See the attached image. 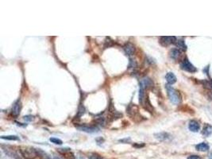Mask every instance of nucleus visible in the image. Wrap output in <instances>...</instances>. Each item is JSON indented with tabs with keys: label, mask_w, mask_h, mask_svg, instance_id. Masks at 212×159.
Masks as SVG:
<instances>
[{
	"label": "nucleus",
	"mask_w": 212,
	"mask_h": 159,
	"mask_svg": "<svg viewBox=\"0 0 212 159\" xmlns=\"http://www.w3.org/2000/svg\"><path fill=\"white\" fill-rule=\"evenodd\" d=\"M21 110H22V103H21V100L20 99H18L16 102H14V103L13 104V107H12L11 109V113L14 116H18L19 115L20 112H21Z\"/></svg>",
	"instance_id": "423d86ee"
},
{
	"label": "nucleus",
	"mask_w": 212,
	"mask_h": 159,
	"mask_svg": "<svg viewBox=\"0 0 212 159\" xmlns=\"http://www.w3.org/2000/svg\"><path fill=\"white\" fill-rule=\"evenodd\" d=\"M24 119L26 120V121H32L34 119V116H31V115H27V116L24 117Z\"/></svg>",
	"instance_id": "412c9836"
},
{
	"label": "nucleus",
	"mask_w": 212,
	"mask_h": 159,
	"mask_svg": "<svg viewBox=\"0 0 212 159\" xmlns=\"http://www.w3.org/2000/svg\"><path fill=\"white\" fill-rule=\"evenodd\" d=\"M78 159H85V158H83V157H79V158H78Z\"/></svg>",
	"instance_id": "a878e982"
},
{
	"label": "nucleus",
	"mask_w": 212,
	"mask_h": 159,
	"mask_svg": "<svg viewBox=\"0 0 212 159\" xmlns=\"http://www.w3.org/2000/svg\"><path fill=\"white\" fill-rule=\"evenodd\" d=\"M139 85L143 86V87L145 88V89H148V88L153 87V80L150 79V77H143V78L141 80Z\"/></svg>",
	"instance_id": "6e6552de"
},
{
	"label": "nucleus",
	"mask_w": 212,
	"mask_h": 159,
	"mask_svg": "<svg viewBox=\"0 0 212 159\" xmlns=\"http://www.w3.org/2000/svg\"><path fill=\"white\" fill-rule=\"evenodd\" d=\"M176 38L175 37H173V36H164V37H161L160 38V43L163 46H169L170 44H173V43H175Z\"/></svg>",
	"instance_id": "39448f33"
},
{
	"label": "nucleus",
	"mask_w": 212,
	"mask_h": 159,
	"mask_svg": "<svg viewBox=\"0 0 212 159\" xmlns=\"http://www.w3.org/2000/svg\"><path fill=\"white\" fill-rule=\"evenodd\" d=\"M208 158H209V159H212V153H210L209 156H208Z\"/></svg>",
	"instance_id": "393cba45"
},
{
	"label": "nucleus",
	"mask_w": 212,
	"mask_h": 159,
	"mask_svg": "<svg viewBox=\"0 0 212 159\" xmlns=\"http://www.w3.org/2000/svg\"><path fill=\"white\" fill-rule=\"evenodd\" d=\"M95 122H97V123H99V125H104V123H105V120L103 118H99V119H97L96 120H95Z\"/></svg>",
	"instance_id": "aec40b11"
},
{
	"label": "nucleus",
	"mask_w": 212,
	"mask_h": 159,
	"mask_svg": "<svg viewBox=\"0 0 212 159\" xmlns=\"http://www.w3.org/2000/svg\"><path fill=\"white\" fill-rule=\"evenodd\" d=\"M195 148L198 151L205 152L209 150V146L206 142H201V143H199L198 145L195 146Z\"/></svg>",
	"instance_id": "f8f14e48"
},
{
	"label": "nucleus",
	"mask_w": 212,
	"mask_h": 159,
	"mask_svg": "<svg viewBox=\"0 0 212 159\" xmlns=\"http://www.w3.org/2000/svg\"><path fill=\"white\" fill-rule=\"evenodd\" d=\"M76 127L79 130V131H84V132H86V133H97L99 132V129L97 127H95V126H88V125H77Z\"/></svg>",
	"instance_id": "7ed1b4c3"
},
{
	"label": "nucleus",
	"mask_w": 212,
	"mask_h": 159,
	"mask_svg": "<svg viewBox=\"0 0 212 159\" xmlns=\"http://www.w3.org/2000/svg\"><path fill=\"white\" fill-rule=\"evenodd\" d=\"M1 139L10 140V141H17L19 140V137H18L17 135H6V136H1Z\"/></svg>",
	"instance_id": "f3484780"
},
{
	"label": "nucleus",
	"mask_w": 212,
	"mask_h": 159,
	"mask_svg": "<svg viewBox=\"0 0 212 159\" xmlns=\"http://www.w3.org/2000/svg\"><path fill=\"white\" fill-rule=\"evenodd\" d=\"M187 159H201V158L198 155H191L187 158Z\"/></svg>",
	"instance_id": "4be33fe9"
},
{
	"label": "nucleus",
	"mask_w": 212,
	"mask_h": 159,
	"mask_svg": "<svg viewBox=\"0 0 212 159\" xmlns=\"http://www.w3.org/2000/svg\"><path fill=\"white\" fill-rule=\"evenodd\" d=\"M166 89H167V93L170 101L175 105L179 104L181 101V96L180 92L169 84L166 85Z\"/></svg>",
	"instance_id": "f257e3e1"
},
{
	"label": "nucleus",
	"mask_w": 212,
	"mask_h": 159,
	"mask_svg": "<svg viewBox=\"0 0 212 159\" xmlns=\"http://www.w3.org/2000/svg\"><path fill=\"white\" fill-rule=\"evenodd\" d=\"M175 46H177V48L180 50H182V51H186L187 50V46L185 45V42L183 40H178L175 42Z\"/></svg>",
	"instance_id": "2eb2a0df"
},
{
	"label": "nucleus",
	"mask_w": 212,
	"mask_h": 159,
	"mask_svg": "<svg viewBox=\"0 0 212 159\" xmlns=\"http://www.w3.org/2000/svg\"><path fill=\"white\" fill-rule=\"evenodd\" d=\"M53 159H62V158H59V157L55 156V157H53Z\"/></svg>",
	"instance_id": "b1692460"
},
{
	"label": "nucleus",
	"mask_w": 212,
	"mask_h": 159,
	"mask_svg": "<svg viewBox=\"0 0 212 159\" xmlns=\"http://www.w3.org/2000/svg\"><path fill=\"white\" fill-rule=\"evenodd\" d=\"M50 142H52L54 144H57V145H61L63 143V142L59 139H57V138H50Z\"/></svg>",
	"instance_id": "a211bd4d"
},
{
	"label": "nucleus",
	"mask_w": 212,
	"mask_h": 159,
	"mask_svg": "<svg viewBox=\"0 0 212 159\" xmlns=\"http://www.w3.org/2000/svg\"><path fill=\"white\" fill-rule=\"evenodd\" d=\"M19 152L25 159H34L37 157L36 149L34 148H22L19 150Z\"/></svg>",
	"instance_id": "f03ea898"
},
{
	"label": "nucleus",
	"mask_w": 212,
	"mask_h": 159,
	"mask_svg": "<svg viewBox=\"0 0 212 159\" xmlns=\"http://www.w3.org/2000/svg\"><path fill=\"white\" fill-rule=\"evenodd\" d=\"M154 136L157 139H158L160 141H166L168 139H171V135L168 133L166 132H161V133H157L154 134Z\"/></svg>",
	"instance_id": "9d476101"
},
{
	"label": "nucleus",
	"mask_w": 212,
	"mask_h": 159,
	"mask_svg": "<svg viewBox=\"0 0 212 159\" xmlns=\"http://www.w3.org/2000/svg\"><path fill=\"white\" fill-rule=\"evenodd\" d=\"M165 79H166V81L169 85H172L176 82V77L173 72H168L165 76Z\"/></svg>",
	"instance_id": "9b49d317"
},
{
	"label": "nucleus",
	"mask_w": 212,
	"mask_h": 159,
	"mask_svg": "<svg viewBox=\"0 0 212 159\" xmlns=\"http://www.w3.org/2000/svg\"><path fill=\"white\" fill-rule=\"evenodd\" d=\"M180 55V50L178 49H173L169 53L170 57L173 60H176Z\"/></svg>",
	"instance_id": "ddd939ff"
},
{
	"label": "nucleus",
	"mask_w": 212,
	"mask_h": 159,
	"mask_svg": "<svg viewBox=\"0 0 212 159\" xmlns=\"http://www.w3.org/2000/svg\"><path fill=\"white\" fill-rule=\"evenodd\" d=\"M212 134V127L209 124H206L204 126V130H203V134L204 136H209Z\"/></svg>",
	"instance_id": "dca6fc26"
},
{
	"label": "nucleus",
	"mask_w": 212,
	"mask_h": 159,
	"mask_svg": "<svg viewBox=\"0 0 212 159\" xmlns=\"http://www.w3.org/2000/svg\"><path fill=\"white\" fill-rule=\"evenodd\" d=\"M188 128L192 132H198L200 129V125L197 121L195 120H192L190 121L189 124H188Z\"/></svg>",
	"instance_id": "1a4fd4ad"
},
{
	"label": "nucleus",
	"mask_w": 212,
	"mask_h": 159,
	"mask_svg": "<svg viewBox=\"0 0 212 159\" xmlns=\"http://www.w3.org/2000/svg\"><path fill=\"white\" fill-rule=\"evenodd\" d=\"M88 158L89 159H103L102 157L100 156L98 153H91L88 155Z\"/></svg>",
	"instance_id": "6ab92c4d"
},
{
	"label": "nucleus",
	"mask_w": 212,
	"mask_h": 159,
	"mask_svg": "<svg viewBox=\"0 0 212 159\" xmlns=\"http://www.w3.org/2000/svg\"><path fill=\"white\" fill-rule=\"evenodd\" d=\"M123 49H124L125 53L126 54L127 56L130 57V56H133L134 53H135V47L133 46L132 43L127 42L123 46Z\"/></svg>",
	"instance_id": "0eeeda50"
},
{
	"label": "nucleus",
	"mask_w": 212,
	"mask_h": 159,
	"mask_svg": "<svg viewBox=\"0 0 212 159\" xmlns=\"http://www.w3.org/2000/svg\"><path fill=\"white\" fill-rule=\"evenodd\" d=\"M180 67L183 70L188 72H196V68L187 58L184 59L181 62Z\"/></svg>",
	"instance_id": "20e7f679"
},
{
	"label": "nucleus",
	"mask_w": 212,
	"mask_h": 159,
	"mask_svg": "<svg viewBox=\"0 0 212 159\" xmlns=\"http://www.w3.org/2000/svg\"><path fill=\"white\" fill-rule=\"evenodd\" d=\"M36 152H37V157H39L41 159H52L48 154H47L41 149H36Z\"/></svg>",
	"instance_id": "4468645a"
},
{
	"label": "nucleus",
	"mask_w": 212,
	"mask_h": 159,
	"mask_svg": "<svg viewBox=\"0 0 212 159\" xmlns=\"http://www.w3.org/2000/svg\"><path fill=\"white\" fill-rule=\"evenodd\" d=\"M208 85L210 86V88H212V80H211L210 82H208Z\"/></svg>",
	"instance_id": "5701e85b"
}]
</instances>
